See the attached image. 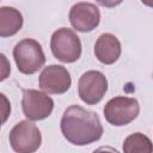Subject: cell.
I'll return each mask as SVG.
<instances>
[{"instance_id":"cell-5","label":"cell","mask_w":153,"mask_h":153,"mask_svg":"<svg viewBox=\"0 0 153 153\" xmlns=\"http://www.w3.org/2000/svg\"><path fill=\"white\" fill-rule=\"evenodd\" d=\"M10 145L14 152L32 153L36 152L42 142V135L36 124L27 121L18 122L10 131Z\"/></svg>"},{"instance_id":"cell-3","label":"cell","mask_w":153,"mask_h":153,"mask_svg":"<svg viewBox=\"0 0 153 153\" xmlns=\"http://www.w3.org/2000/svg\"><path fill=\"white\" fill-rule=\"evenodd\" d=\"M53 55L65 63H72L81 56V42L78 35L67 27L57 29L50 38Z\"/></svg>"},{"instance_id":"cell-1","label":"cell","mask_w":153,"mask_h":153,"mask_svg":"<svg viewBox=\"0 0 153 153\" xmlns=\"http://www.w3.org/2000/svg\"><path fill=\"white\" fill-rule=\"evenodd\" d=\"M60 128L65 139L75 146L90 145L103 135V126L98 115L80 105H71L65 110Z\"/></svg>"},{"instance_id":"cell-13","label":"cell","mask_w":153,"mask_h":153,"mask_svg":"<svg viewBox=\"0 0 153 153\" xmlns=\"http://www.w3.org/2000/svg\"><path fill=\"white\" fill-rule=\"evenodd\" d=\"M100 6H104V7H108V8H111V7H115L117 5H120L123 0H96Z\"/></svg>"},{"instance_id":"cell-8","label":"cell","mask_w":153,"mask_h":153,"mask_svg":"<svg viewBox=\"0 0 153 153\" xmlns=\"http://www.w3.org/2000/svg\"><path fill=\"white\" fill-rule=\"evenodd\" d=\"M38 84L41 90L47 93L62 94L69 90L72 79L66 67L61 65H50L44 67V69L41 72Z\"/></svg>"},{"instance_id":"cell-10","label":"cell","mask_w":153,"mask_h":153,"mask_svg":"<svg viewBox=\"0 0 153 153\" xmlns=\"http://www.w3.org/2000/svg\"><path fill=\"white\" fill-rule=\"evenodd\" d=\"M121 42L112 33H102L94 43V55L104 65L115 63L121 56Z\"/></svg>"},{"instance_id":"cell-6","label":"cell","mask_w":153,"mask_h":153,"mask_svg":"<svg viewBox=\"0 0 153 153\" xmlns=\"http://www.w3.org/2000/svg\"><path fill=\"white\" fill-rule=\"evenodd\" d=\"M108 91L106 76L99 71L85 72L78 81V93L80 99L87 105L98 104Z\"/></svg>"},{"instance_id":"cell-2","label":"cell","mask_w":153,"mask_h":153,"mask_svg":"<svg viewBox=\"0 0 153 153\" xmlns=\"http://www.w3.org/2000/svg\"><path fill=\"white\" fill-rule=\"evenodd\" d=\"M13 57L18 71L23 74H33L45 63V55L42 45L32 38L19 41L13 48Z\"/></svg>"},{"instance_id":"cell-4","label":"cell","mask_w":153,"mask_h":153,"mask_svg":"<svg viewBox=\"0 0 153 153\" xmlns=\"http://www.w3.org/2000/svg\"><path fill=\"white\" fill-rule=\"evenodd\" d=\"M104 117L105 120L116 127L126 126L133 122L139 112L140 105L135 98L117 96L111 98L104 106Z\"/></svg>"},{"instance_id":"cell-7","label":"cell","mask_w":153,"mask_h":153,"mask_svg":"<svg viewBox=\"0 0 153 153\" xmlns=\"http://www.w3.org/2000/svg\"><path fill=\"white\" fill-rule=\"evenodd\" d=\"M22 108L25 117L30 121H41L49 117L54 109V100L47 93L38 90H24Z\"/></svg>"},{"instance_id":"cell-9","label":"cell","mask_w":153,"mask_h":153,"mask_svg":"<svg viewBox=\"0 0 153 153\" xmlns=\"http://www.w3.org/2000/svg\"><path fill=\"white\" fill-rule=\"evenodd\" d=\"M68 18L73 29L79 32H90L99 25L100 12L91 2H78L69 10Z\"/></svg>"},{"instance_id":"cell-11","label":"cell","mask_w":153,"mask_h":153,"mask_svg":"<svg viewBox=\"0 0 153 153\" xmlns=\"http://www.w3.org/2000/svg\"><path fill=\"white\" fill-rule=\"evenodd\" d=\"M23 26L22 13L11 6L0 7V36L10 37L16 35Z\"/></svg>"},{"instance_id":"cell-14","label":"cell","mask_w":153,"mask_h":153,"mask_svg":"<svg viewBox=\"0 0 153 153\" xmlns=\"http://www.w3.org/2000/svg\"><path fill=\"white\" fill-rule=\"evenodd\" d=\"M141 2L148 7H152L153 8V0H141Z\"/></svg>"},{"instance_id":"cell-12","label":"cell","mask_w":153,"mask_h":153,"mask_svg":"<svg viewBox=\"0 0 153 153\" xmlns=\"http://www.w3.org/2000/svg\"><path fill=\"white\" fill-rule=\"evenodd\" d=\"M123 151L126 153H151L153 152V143L142 133H134L124 139Z\"/></svg>"}]
</instances>
